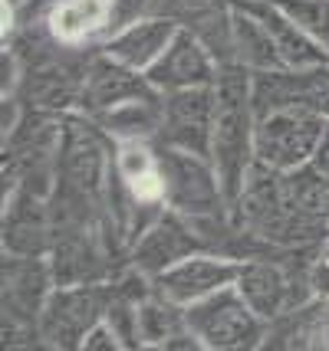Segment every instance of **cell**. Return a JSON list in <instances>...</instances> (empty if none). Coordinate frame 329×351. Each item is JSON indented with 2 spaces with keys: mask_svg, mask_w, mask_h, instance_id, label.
Here are the masks:
<instances>
[{
  "mask_svg": "<svg viewBox=\"0 0 329 351\" xmlns=\"http://www.w3.org/2000/svg\"><path fill=\"white\" fill-rule=\"evenodd\" d=\"M218 92V112H214V138H211V161L220 178L224 197L231 204L240 200L247 178L257 165V112L251 95V73L240 66H220V76L214 82Z\"/></svg>",
  "mask_w": 329,
  "mask_h": 351,
  "instance_id": "6da1fadb",
  "label": "cell"
},
{
  "mask_svg": "<svg viewBox=\"0 0 329 351\" xmlns=\"http://www.w3.org/2000/svg\"><path fill=\"white\" fill-rule=\"evenodd\" d=\"M191 335L201 341L204 351H251L264 348L266 322L251 308L237 286L204 295L185 306Z\"/></svg>",
  "mask_w": 329,
  "mask_h": 351,
  "instance_id": "7a4b0ae2",
  "label": "cell"
},
{
  "mask_svg": "<svg viewBox=\"0 0 329 351\" xmlns=\"http://www.w3.org/2000/svg\"><path fill=\"white\" fill-rule=\"evenodd\" d=\"M158 161H161L165 207L168 210L185 214L191 220L231 214V204L224 197V187H220V178L211 158L158 145Z\"/></svg>",
  "mask_w": 329,
  "mask_h": 351,
  "instance_id": "3957f363",
  "label": "cell"
},
{
  "mask_svg": "<svg viewBox=\"0 0 329 351\" xmlns=\"http://www.w3.org/2000/svg\"><path fill=\"white\" fill-rule=\"evenodd\" d=\"M112 282H56L36 319V335L53 348H79L86 332L106 319Z\"/></svg>",
  "mask_w": 329,
  "mask_h": 351,
  "instance_id": "277c9868",
  "label": "cell"
},
{
  "mask_svg": "<svg viewBox=\"0 0 329 351\" xmlns=\"http://www.w3.org/2000/svg\"><path fill=\"white\" fill-rule=\"evenodd\" d=\"M326 119L310 108H277L257 119V165L273 171H297L313 161Z\"/></svg>",
  "mask_w": 329,
  "mask_h": 351,
  "instance_id": "5b68a950",
  "label": "cell"
},
{
  "mask_svg": "<svg viewBox=\"0 0 329 351\" xmlns=\"http://www.w3.org/2000/svg\"><path fill=\"white\" fill-rule=\"evenodd\" d=\"M214 112H218V92H214V86L161 92V132H158V145L211 158Z\"/></svg>",
  "mask_w": 329,
  "mask_h": 351,
  "instance_id": "8992f818",
  "label": "cell"
},
{
  "mask_svg": "<svg viewBox=\"0 0 329 351\" xmlns=\"http://www.w3.org/2000/svg\"><path fill=\"white\" fill-rule=\"evenodd\" d=\"M204 250H207V243H204V237L198 233V227L185 214H174V210L165 207L148 223V230L128 246V266H135L139 273L155 279L168 266L181 263L185 256L204 253Z\"/></svg>",
  "mask_w": 329,
  "mask_h": 351,
  "instance_id": "52a82bcc",
  "label": "cell"
},
{
  "mask_svg": "<svg viewBox=\"0 0 329 351\" xmlns=\"http://www.w3.org/2000/svg\"><path fill=\"white\" fill-rule=\"evenodd\" d=\"M237 273H240V260L204 250V253L185 256L181 263L168 266L161 276H155L152 289L178 302V306H191V302H198V299L224 289V286H234Z\"/></svg>",
  "mask_w": 329,
  "mask_h": 351,
  "instance_id": "ba28073f",
  "label": "cell"
},
{
  "mask_svg": "<svg viewBox=\"0 0 329 351\" xmlns=\"http://www.w3.org/2000/svg\"><path fill=\"white\" fill-rule=\"evenodd\" d=\"M155 92H178V89H198V86H214L220 76V62L214 53L188 30L181 27L168 49L158 56V62L145 73Z\"/></svg>",
  "mask_w": 329,
  "mask_h": 351,
  "instance_id": "9c48e42d",
  "label": "cell"
},
{
  "mask_svg": "<svg viewBox=\"0 0 329 351\" xmlns=\"http://www.w3.org/2000/svg\"><path fill=\"white\" fill-rule=\"evenodd\" d=\"M152 92L155 89H152L145 73L128 69L95 46V53L86 60V76H82L76 108L79 115H99L112 106H122L128 99H141V95H152Z\"/></svg>",
  "mask_w": 329,
  "mask_h": 351,
  "instance_id": "30bf717a",
  "label": "cell"
},
{
  "mask_svg": "<svg viewBox=\"0 0 329 351\" xmlns=\"http://www.w3.org/2000/svg\"><path fill=\"white\" fill-rule=\"evenodd\" d=\"M181 30V23L174 20V16H139V20H132L126 27H119V30H112L99 49L112 56V60H119L122 66L128 69H139V73H148L152 66L158 62V56L168 49L174 36Z\"/></svg>",
  "mask_w": 329,
  "mask_h": 351,
  "instance_id": "8fae6325",
  "label": "cell"
},
{
  "mask_svg": "<svg viewBox=\"0 0 329 351\" xmlns=\"http://www.w3.org/2000/svg\"><path fill=\"white\" fill-rule=\"evenodd\" d=\"M234 3L244 7L247 14H253L266 27V33L273 36V43L280 49L286 69H306V66H319V62L329 60L326 49L316 43L313 36L299 30L277 0H234Z\"/></svg>",
  "mask_w": 329,
  "mask_h": 351,
  "instance_id": "7c38bea8",
  "label": "cell"
},
{
  "mask_svg": "<svg viewBox=\"0 0 329 351\" xmlns=\"http://www.w3.org/2000/svg\"><path fill=\"white\" fill-rule=\"evenodd\" d=\"M264 348H329V295H310L266 322Z\"/></svg>",
  "mask_w": 329,
  "mask_h": 351,
  "instance_id": "4fadbf2b",
  "label": "cell"
},
{
  "mask_svg": "<svg viewBox=\"0 0 329 351\" xmlns=\"http://www.w3.org/2000/svg\"><path fill=\"white\" fill-rule=\"evenodd\" d=\"M47 30L63 46H99L112 33V0H63L47 16Z\"/></svg>",
  "mask_w": 329,
  "mask_h": 351,
  "instance_id": "5bb4252c",
  "label": "cell"
},
{
  "mask_svg": "<svg viewBox=\"0 0 329 351\" xmlns=\"http://www.w3.org/2000/svg\"><path fill=\"white\" fill-rule=\"evenodd\" d=\"M93 119L102 135L115 141H158L161 132V92L141 95V99H128L122 106H112L99 115H86Z\"/></svg>",
  "mask_w": 329,
  "mask_h": 351,
  "instance_id": "9a60e30c",
  "label": "cell"
},
{
  "mask_svg": "<svg viewBox=\"0 0 329 351\" xmlns=\"http://www.w3.org/2000/svg\"><path fill=\"white\" fill-rule=\"evenodd\" d=\"M234 66L247 73H270V69H286L283 56L273 36L253 14L234 3Z\"/></svg>",
  "mask_w": 329,
  "mask_h": 351,
  "instance_id": "2e32d148",
  "label": "cell"
},
{
  "mask_svg": "<svg viewBox=\"0 0 329 351\" xmlns=\"http://www.w3.org/2000/svg\"><path fill=\"white\" fill-rule=\"evenodd\" d=\"M191 332L185 306L158 295L155 289L139 302V338L141 348H168L178 335Z\"/></svg>",
  "mask_w": 329,
  "mask_h": 351,
  "instance_id": "e0dca14e",
  "label": "cell"
},
{
  "mask_svg": "<svg viewBox=\"0 0 329 351\" xmlns=\"http://www.w3.org/2000/svg\"><path fill=\"white\" fill-rule=\"evenodd\" d=\"M286 16L329 53V0H277Z\"/></svg>",
  "mask_w": 329,
  "mask_h": 351,
  "instance_id": "ac0fdd59",
  "label": "cell"
},
{
  "mask_svg": "<svg viewBox=\"0 0 329 351\" xmlns=\"http://www.w3.org/2000/svg\"><path fill=\"white\" fill-rule=\"evenodd\" d=\"M79 348L82 351H122V341H119V335H115V328L102 319L99 325H93V328L86 332V338H82Z\"/></svg>",
  "mask_w": 329,
  "mask_h": 351,
  "instance_id": "d6986e66",
  "label": "cell"
},
{
  "mask_svg": "<svg viewBox=\"0 0 329 351\" xmlns=\"http://www.w3.org/2000/svg\"><path fill=\"white\" fill-rule=\"evenodd\" d=\"M310 171H313L319 181L329 184V119H326V128H323V138H319V145H316L313 161H310Z\"/></svg>",
  "mask_w": 329,
  "mask_h": 351,
  "instance_id": "ffe728a7",
  "label": "cell"
}]
</instances>
